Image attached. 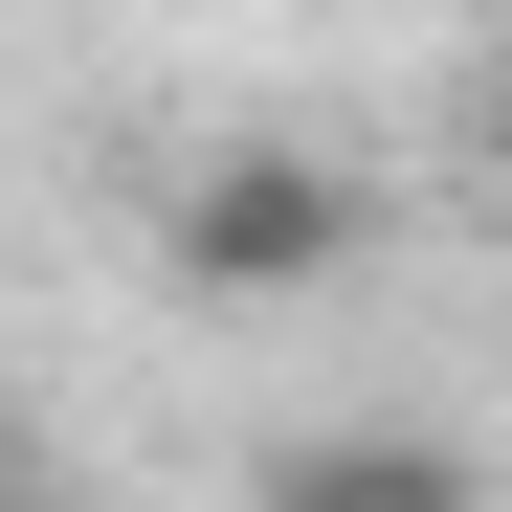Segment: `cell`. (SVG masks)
I'll return each mask as SVG.
<instances>
[{"label": "cell", "instance_id": "cell-1", "mask_svg": "<svg viewBox=\"0 0 512 512\" xmlns=\"http://www.w3.org/2000/svg\"><path fill=\"white\" fill-rule=\"evenodd\" d=\"M156 268L201 312H290V290L357 268V179H334L312 134H223V156H179V201H156Z\"/></svg>", "mask_w": 512, "mask_h": 512}, {"label": "cell", "instance_id": "cell-2", "mask_svg": "<svg viewBox=\"0 0 512 512\" xmlns=\"http://www.w3.org/2000/svg\"><path fill=\"white\" fill-rule=\"evenodd\" d=\"M245 512H490V468L446 423H290V446L245 468Z\"/></svg>", "mask_w": 512, "mask_h": 512}, {"label": "cell", "instance_id": "cell-3", "mask_svg": "<svg viewBox=\"0 0 512 512\" xmlns=\"http://www.w3.org/2000/svg\"><path fill=\"white\" fill-rule=\"evenodd\" d=\"M490 156H512V90H490Z\"/></svg>", "mask_w": 512, "mask_h": 512}]
</instances>
